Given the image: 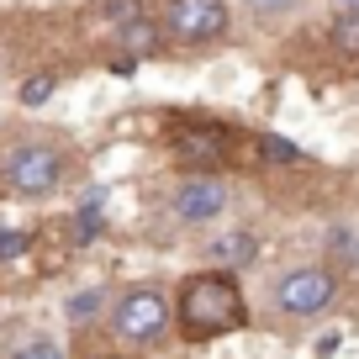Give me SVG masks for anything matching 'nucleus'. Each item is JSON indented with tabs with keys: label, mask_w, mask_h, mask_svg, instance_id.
Wrapping results in <instances>:
<instances>
[{
	"label": "nucleus",
	"mask_w": 359,
	"mask_h": 359,
	"mask_svg": "<svg viewBox=\"0 0 359 359\" xmlns=\"http://www.w3.org/2000/svg\"><path fill=\"white\" fill-rule=\"evenodd\" d=\"M175 323H180V338L191 344H212L222 333H238L248 327V302H243V285L233 280V269H196L180 280V296H175Z\"/></svg>",
	"instance_id": "1"
},
{
	"label": "nucleus",
	"mask_w": 359,
	"mask_h": 359,
	"mask_svg": "<svg viewBox=\"0 0 359 359\" xmlns=\"http://www.w3.org/2000/svg\"><path fill=\"white\" fill-rule=\"evenodd\" d=\"M64 180H69V154L48 137H22L0 154V185L16 201H48L64 191Z\"/></svg>",
	"instance_id": "2"
},
{
	"label": "nucleus",
	"mask_w": 359,
	"mask_h": 359,
	"mask_svg": "<svg viewBox=\"0 0 359 359\" xmlns=\"http://www.w3.org/2000/svg\"><path fill=\"white\" fill-rule=\"evenodd\" d=\"M106 327H111L116 344L127 348H154L164 344V333L175 327V306H169V296L158 291V285H127V291H111V306H106L101 317Z\"/></svg>",
	"instance_id": "3"
},
{
	"label": "nucleus",
	"mask_w": 359,
	"mask_h": 359,
	"mask_svg": "<svg viewBox=\"0 0 359 359\" xmlns=\"http://www.w3.org/2000/svg\"><path fill=\"white\" fill-rule=\"evenodd\" d=\"M333 302H338V269L323 264V259L280 269L275 285H269V306H275L280 317H291V323H306V317L327 312Z\"/></svg>",
	"instance_id": "4"
},
{
	"label": "nucleus",
	"mask_w": 359,
	"mask_h": 359,
	"mask_svg": "<svg viewBox=\"0 0 359 359\" xmlns=\"http://www.w3.org/2000/svg\"><path fill=\"white\" fill-rule=\"evenodd\" d=\"M158 32L175 48H212L233 32V6L227 0H164Z\"/></svg>",
	"instance_id": "5"
},
{
	"label": "nucleus",
	"mask_w": 359,
	"mask_h": 359,
	"mask_svg": "<svg viewBox=\"0 0 359 359\" xmlns=\"http://www.w3.org/2000/svg\"><path fill=\"white\" fill-rule=\"evenodd\" d=\"M227 185L217 175H191V180H180L175 196H169V212H175V222L185 227H212L227 217Z\"/></svg>",
	"instance_id": "6"
},
{
	"label": "nucleus",
	"mask_w": 359,
	"mask_h": 359,
	"mask_svg": "<svg viewBox=\"0 0 359 359\" xmlns=\"http://www.w3.org/2000/svg\"><path fill=\"white\" fill-rule=\"evenodd\" d=\"M169 148H175V158H185V164H222L227 148H233V133L217 122H185L169 133Z\"/></svg>",
	"instance_id": "7"
},
{
	"label": "nucleus",
	"mask_w": 359,
	"mask_h": 359,
	"mask_svg": "<svg viewBox=\"0 0 359 359\" xmlns=\"http://www.w3.org/2000/svg\"><path fill=\"white\" fill-rule=\"evenodd\" d=\"M116 43H122V53H127V58H148V53H158V48H169L154 16H137V22L116 27Z\"/></svg>",
	"instance_id": "8"
},
{
	"label": "nucleus",
	"mask_w": 359,
	"mask_h": 359,
	"mask_svg": "<svg viewBox=\"0 0 359 359\" xmlns=\"http://www.w3.org/2000/svg\"><path fill=\"white\" fill-rule=\"evenodd\" d=\"M106 306H111V291H106V285H85V291H74L64 302V317L69 323H101Z\"/></svg>",
	"instance_id": "9"
},
{
	"label": "nucleus",
	"mask_w": 359,
	"mask_h": 359,
	"mask_svg": "<svg viewBox=\"0 0 359 359\" xmlns=\"http://www.w3.org/2000/svg\"><path fill=\"white\" fill-rule=\"evenodd\" d=\"M259 254V233H248V227H233V233H222V238H217V243H212V259H217V264H243V259H254Z\"/></svg>",
	"instance_id": "10"
},
{
	"label": "nucleus",
	"mask_w": 359,
	"mask_h": 359,
	"mask_svg": "<svg viewBox=\"0 0 359 359\" xmlns=\"http://www.w3.org/2000/svg\"><path fill=\"white\" fill-rule=\"evenodd\" d=\"M106 233V191H90V201L74 212V243H95Z\"/></svg>",
	"instance_id": "11"
},
{
	"label": "nucleus",
	"mask_w": 359,
	"mask_h": 359,
	"mask_svg": "<svg viewBox=\"0 0 359 359\" xmlns=\"http://www.w3.org/2000/svg\"><path fill=\"white\" fill-rule=\"evenodd\" d=\"M6 359H64V344L53 333H27L6 348Z\"/></svg>",
	"instance_id": "12"
},
{
	"label": "nucleus",
	"mask_w": 359,
	"mask_h": 359,
	"mask_svg": "<svg viewBox=\"0 0 359 359\" xmlns=\"http://www.w3.org/2000/svg\"><path fill=\"white\" fill-rule=\"evenodd\" d=\"M254 154L264 158V164H302V143H291V137H280V133H259Z\"/></svg>",
	"instance_id": "13"
},
{
	"label": "nucleus",
	"mask_w": 359,
	"mask_h": 359,
	"mask_svg": "<svg viewBox=\"0 0 359 359\" xmlns=\"http://www.w3.org/2000/svg\"><path fill=\"white\" fill-rule=\"evenodd\" d=\"M327 43H333V53L359 58V11H338V16H333V32H327Z\"/></svg>",
	"instance_id": "14"
},
{
	"label": "nucleus",
	"mask_w": 359,
	"mask_h": 359,
	"mask_svg": "<svg viewBox=\"0 0 359 359\" xmlns=\"http://www.w3.org/2000/svg\"><path fill=\"white\" fill-rule=\"evenodd\" d=\"M101 16H106V27H127V22H137V16H148V6L143 0H101Z\"/></svg>",
	"instance_id": "15"
},
{
	"label": "nucleus",
	"mask_w": 359,
	"mask_h": 359,
	"mask_svg": "<svg viewBox=\"0 0 359 359\" xmlns=\"http://www.w3.org/2000/svg\"><path fill=\"white\" fill-rule=\"evenodd\" d=\"M32 243H37V238L27 233V227H0V264H11V259L32 254Z\"/></svg>",
	"instance_id": "16"
},
{
	"label": "nucleus",
	"mask_w": 359,
	"mask_h": 359,
	"mask_svg": "<svg viewBox=\"0 0 359 359\" xmlns=\"http://www.w3.org/2000/svg\"><path fill=\"white\" fill-rule=\"evenodd\" d=\"M53 90H58V74H32V79H22V106H48V101H53Z\"/></svg>",
	"instance_id": "17"
},
{
	"label": "nucleus",
	"mask_w": 359,
	"mask_h": 359,
	"mask_svg": "<svg viewBox=\"0 0 359 359\" xmlns=\"http://www.w3.org/2000/svg\"><path fill=\"white\" fill-rule=\"evenodd\" d=\"M248 11L259 16V22H280V16H291V11H302L306 0H243Z\"/></svg>",
	"instance_id": "18"
},
{
	"label": "nucleus",
	"mask_w": 359,
	"mask_h": 359,
	"mask_svg": "<svg viewBox=\"0 0 359 359\" xmlns=\"http://www.w3.org/2000/svg\"><path fill=\"white\" fill-rule=\"evenodd\" d=\"M333 6L338 11H359V0H333Z\"/></svg>",
	"instance_id": "19"
},
{
	"label": "nucleus",
	"mask_w": 359,
	"mask_h": 359,
	"mask_svg": "<svg viewBox=\"0 0 359 359\" xmlns=\"http://www.w3.org/2000/svg\"><path fill=\"white\" fill-rule=\"evenodd\" d=\"M95 359H122V354H95Z\"/></svg>",
	"instance_id": "20"
}]
</instances>
